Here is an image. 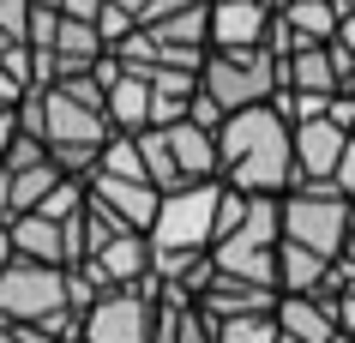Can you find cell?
<instances>
[{
  "instance_id": "31",
  "label": "cell",
  "mask_w": 355,
  "mask_h": 343,
  "mask_svg": "<svg viewBox=\"0 0 355 343\" xmlns=\"http://www.w3.org/2000/svg\"><path fill=\"white\" fill-rule=\"evenodd\" d=\"M337 331L355 337V295H337Z\"/></svg>"
},
{
  "instance_id": "36",
  "label": "cell",
  "mask_w": 355,
  "mask_h": 343,
  "mask_svg": "<svg viewBox=\"0 0 355 343\" xmlns=\"http://www.w3.org/2000/svg\"><path fill=\"white\" fill-rule=\"evenodd\" d=\"M0 265H6V241H0Z\"/></svg>"
},
{
  "instance_id": "13",
  "label": "cell",
  "mask_w": 355,
  "mask_h": 343,
  "mask_svg": "<svg viewBox=\"0 0 355 343\" xmlns=\"http://www.w3.org/2000/svg\"><path fill=\"white\" fill-rule=\"evenodd\" d=\"M289 151H295V187H313V181L331 187V169H337V157L349 151V133L319 114V121L289 127Z\"/></svg>"
},
{
  "instance_id": "9",
  "label": "cell",
  "mask_w": 355,
  "mask_h": 343,
  "mask_svg": "<svg viewBox=\"0 0 355 343\" xmlns=\"http://www.w3.org/2000/svg\"><path fill=\"white\" fill-rule=\"evenodd\" d=\"M60 181H67V175L55 169V157L42 151V139L19 133L12 145H6V157H0V223H6V217H24V211H37Z\"/></svg>"
},
{
  "instance_id": "6",
  "label": "cell",
  "mask_w": 355,
  "mask_h": 343,
  "mask_svg": "<svg viewBox=\"0 0 355 343\" xmlns=\"http://www.w3.org/2000/svg\"><path fill=\"white\" fill-rule=\"evenodd\" d=\"M199 96H211L223 114L253 109L277 96V55L271 49H205L199 60Z\"/></svg>"
},
{
  "instance_id": "14",
  "label": "cell",
  "mask_w": 355,
  "mask_h": 343,
  "mask_svg": "<svg viewBox=\"0 0 355 343\" xmlns=\"http://www.w3.org/2000/svg\"><path fill=\"white\" fill-rule=\"evenodd\" d=\"M85 199H91V205H103L121 229L145 235V229H150V217H157V199H163V193L150 187V181H114V175H85Z\"/></svg>"
},
{
  "instance_id": "16",
  "label": "cell",
  "mask_w": 355,
  "mask_h": 343,
  "mask_svg": "<svg viewBox=\"0 0 355 343\" xmlns=\"http://www.w3.org/2000/svg\"><path fill=\"white\" fill-rule=\"evenodd\" d=\"M277 307V289H265V283H241V277H223V271L211 265V283L205 295H199V313L205 319H247V313H271Z\"/></svg>"
},
{
  "instance_id": "30",
  "label": "cell",
  "mask_w": 355,
  "mask_h": 343,
  "mask_svg": "<svg viewBox=\"0 0 355 343\" xmlns=\"http://www.w3.org/2000/svg\"><path fill=\"white\" fill-rule=\"evenodd\" d=\"M331 42L343 49V55L355 60V12H337V30H331Z\"/></svg>"
},
{
  "instance_id": "3",
  "label": "cell",
  "mask_w": 355,
  "mask_h": 343,
  "mask_svg": "<svg viewBox=\"0 0 355 343\" xmlns=\"http://www.w3.org/2000/svg\"><path fill=\"white\" fill-rule=\"evenodd\" d=\"M0 319L6 325H42V331H78V307H73V277L60 265H37V259H12L0 265Z\"/></svg>"
},
{
  "instance_id": "11",
  "label": "cell",
  "mask_w": 355,
  "mask_h": 343,
  "mask_svg": "<svg viewBox=\"0 0 355 343\" xmlns=\"http://www.w3.org/2000/svg\"><path fill=\"white\" fill-rule=\"evenodd\" d=\"M78 277L103 295V289H132V283H150V247L145 235H114L109 247H96L91 259H78Z\"/></svg>"
},
{
  "instance_id": "1",
  "label": "cell",
  "mask_w": 355,
  "mask_h": 343,
  "mask_svg": "<svg viewBox=\"0 0 355 343\" xmlns=\"http://www.w3.org/2000/svg\"><path fill=\"white\" fill-rule=\"evenodd\" d=\"M217 181L235 193H265V199H283L295 187V151H289V127L271 103H253V109L223 114L217 127Z\"/></svg>"
},
{
  "instance_id": "37",
  "label": "cell",
  "mask_w": 355,
  "mask_h": 343,
  "mask_svg": "<svg viewBox=\"0 0 355 343\" xmlns=\"http://www.w3.org/2000/svg\"><path fill=\"white\" fill-rule=\"evenodd\" d=\"M277 343H295V337H283V331H277Z\"/></svg>"
},
{
  "instance_id": "23",
  "label": "cell",
  "mask_w": 355,
  "mask_h": 343,
  "mask_svg": "<svg viewBox=\"0 0 355 343\" xmlns=\"http://www.w3.org/2000/svg\"><path fill=\"white\" fill-rule=\"evenodd\" d=\"M217 343H277V319L271 313H247V319H223Z\"/></svg>"
},
{
  "instance_id": "12",
  "label": "cell",
  "mask_w": 355,
  "mask_h": 343,
  "mask_svg": "<svg viewBox=\"0 0 355 343\" xmlns=\"http://www.w3.org/2000/svg\"><path fill=\"white\" fill-rule=\"evenodd\" d=\"M277 19V0H205L211 49H259Z\"/></svg>"
},
{
  "instance_id": "33",
  "label": "cell",
  "mask_w": 355,
  "mask_h": 343,
  "mask_svg": "<svg viewBox=\"0 0 355 343\" xmlns=\"http://www.w3.org/2000/svg\"><path fill=\"white\" fill-rule=\"evenodd\" d=\"M12 139H19V114L0 109V157H6V145H12Z\"/></svg>"
},
{
  "instance_id": "8",
  "label": "cell",
  "mask_w": 355,
  "mask_h": 343,
  "mask_svg": "<svg viewBox=\"0 0 355 343\" xmlns=\"http://www.w3.org/2000/svg\"><path fill=\"white\" fill-rule=\"evenodd\" d=\"M150 325H157V289L132 283V289L91 295V307L78 313V337L85 343H150Z\"/></svg>"
},
{
  "instance_id": "24",
  "label": "cell",
  "mask_w": 355,
  "mask_h": 343,
  "mask_svg": "<svg viewBox=\"0 0 355 343\" xmlns=\"http://www.w3.org/2000/svg\"><path fill=\"white\" fill-rule=\"evenodd\" d=\"M109 6H121V12H127L132 30H145V24H157V19H168V12L193 6V0H109Z\"/></svg>"
},
{
  "instance_id": "27",
  "label": "cell",
  "mask_w": 355,
  "mask_h": 343,
  "mask_svg": "<svg viewBox=\"0 0 355 343\" xmlns=\"http://www.w3.org/2000/svg\"><path fill=\"white\" fill-rule=\"evenodd\" d=\"M0 343H60L55 331H42V325H6L0 319Z\"/></svg>"
},
{
  "instance_id": "2",
  "label": "cell",
  "mask_w": 355,
  "mask_h": 343,
  "mask_svg": "<svg viewBox=\"0 0 355 343\" xmlns=\"http://www.w3.org/2000/svg\"><path fill=\"white\" fill-rule=\"evenodd\" d=\"M37 103H42V127H37L42 151L55 157L60 175L85 181L114 133L109 114H103V85L91 73H73V78H55L49 91H37Z\"/></svg>"
},
{
  "instance_id": "34",
  "label": "cell",
  "mask_w": 355,
  "mask_h": 343,
  "mask_svg": "<svg viewBox=\"0 0 355 343\" xmlns=\"http://www.w3.org/2000/svg\"><path fill=\"white\" fill-rule=\"evenodd\" d=\"M337 259H343V265L355 271V217H349V235H343V253H337Z\"/></svg>"
},
{
  "instance_id": "40",
  "label": "cell",
  "mask_w": 355,
  "mask_h": 343,
  "mask_svg": "<svg viewBox=\"0 0 355 343\" xmlns=\"http://www.w3.org/2000/svg\"><path fill=\"white\" fill-rule=\"evenodd\" d=\"M277 6H283V0H277Z\"/></svg>"
},
{
  "instance_id": "15",
  "label": "cell",
  "mask_w": 355,
  "mask_h": 343,
  "mask_svg": "<svg viewBox=\"0 0 355 343\" xmlns=\"http://www.w3.org/2000/svg\"><path fill=\"white\" fill-rule=\"evenodd\" d=\"M271 319H277L283 337H295V343H325L337 331V295L325 283H319L313 295H277Z\"/></svg>"
},
{
  "instance_id": "18",
  "label": "cell",
  "mask_w": 355,
  "mask_h": 343,
  "mask_svg": "<svg viewBox=\"0 0 355 343\" xmlns=\"http://www.w3.org/2000/svg\"><path fill=\"white\" fill-rule=\"evenodd\" d=\"M103 55H109V42L96 37V24H78V19H60V24H55V42H49V60H55V78L91 73V67H96Z\"/></svg>"
},
{
  "instance_id": "25",
  "label": "cell",
  "mask_w": 355,
  "mask_h": 343,
  "mask_svg": "<svg viewBox=\"0 0 355 343\" xmlns=\"http://www.w3.org/2000/svg\"><path fill=\"white\" fill-rule=\"evenodd\" d=\"M24 24H31V0H0V37L24 42Z\"/></svg>"
},
{
  "instance_id": "21",
  "label": "cell",
  "mask_w": 355,
  "mask_h": 343,
  "mask_svg": "<svg viewBox=\"0 0 355 343\" xmlns=\"http://www.w3.org/2000/svg\"><path fill=\"white\" fill-rule=\"evenodd\" d=\"M223 241H241V247H277V241H283L277 199H265V193H247V211H241V223L229 229Z\"/></svg>"
},
{
  "instance_id": "4",
  "label": "cell",
  "mask_w": 355,
  "mask_h": 343,
  "mask_svg": "<svg viewBox=\"0 0 355 343\" xmlns=\"http://www.w3.org/2000/svg\"><path fill=\"white\" fill-rule=\"evenodd\" d=\"M217 187L223 181H193V187H175V193L157 199V217L145 229L150 265L211 253V241H217Z\"/></svg>"
},
{
  "instance_id": "22",
  "label": "cell",
  "mask_w": 355,
  "mask_h": 343,
  "mask_svg": "<svg viewBox=\"0 0 355 343\" xmlns=\"http://www.w3.org/2000/svg\"><path fill=\"white\" fill-rule=\"evenodd\" d=\"M277 19L295 30V42H331V30H337V0H283Z\"/></svg>"
},
{
  "instance_id": "20",
  "label": "cell",
  "mask_w": 355,
  "mask_h": 343,
  "mask_svg": "<svg viewBox=\"0 0 355 343\" xmlns=\"http://www.w3.org/2000/svg\"><path fill=\"white\" fill-rule=\"evenodd\" d=\"M150 343H217V319H205L199 307H163L157 301Z\"/></svg>"
},
{
  "instance_id": "28",
  "label": "cell",
  "mask_w": 355,
  "mask_h": 343,
  "mask_svg": "<svg viewBox=\"0 0 355 343\" xmlns=\"http://www.w3.org/2000/svg\"><path fill=\"white\" fill-rule=\"evenodd\" d=\"M60 19H78V24H96V12H103V0H55Z\"/></svg>"
},
{
  "instance_id": "26",
  "label": "cell",
  "mask_w": 355,
  "mask_h": 343,
  "mask_svg": "<svg viewBox=\"0 0 355 343\" xmlns=\"http://www.w3.org/2000/svg\"><path fill=\"white\" fill-rule=\"evenodd\" d=\"M187 121H193V127H205V133H217V127H223V109H217L211 96H193V103H187Z\"/></svg>"
},
{
  "instance_id": "10",
  "label": "cell",
  "mask_w": 355,
  "mask_h": 343,
  "mask_svg": "<svg viewBox=\"0 0 355 343\" xmlns=\"http://www.w3.org/2000/svg\"><path fill=\"white\" fill-rule=\"evenodd\" d=\"M73 223V217H67ZM67 223H55V217H42V211H24V217H6L0 223V241H6V253L12 259H37V265H73V235H67Z\"/></svg>"
},
{
  "instance_id": "32",
  "label": "cell",
  "mask_w": 355,
  "mask_h": 343,
  "mask_svg": "<svg viewBox=\"0 0 355 343\" xmlns=\"http://www.w3.org/2000/svg\"><path fill=\"white\" fill-rule=\"evenodd\" d=\"M19 96H24V85H19V78H12V73H6V67H0V109H12Z\"/></svg>"
},
{
  "instance_id": "29",
  "label": "cell",
  "mask_w": 355,
  "mask_h": 343,
  "mask_svg": "<svg viewBox=\"0 0 355 343\" xmlns=\"http://www.w3.org/2000/svg\"><path fill=\"white\" fill-rule=\"evenodd\" d=\"M331 187L343 193V199H349V193H355V145H349V151H343V157H337V169H331Z\"/></svg>"
},
{
  "instance_id": "7",
  "label": "cell",
  "mask_w": 355,
  "mask_h": 343,
  "mask_svg": "<svg viewBox=\"0 0 355 343\" xmlns=\"http://www.w3.org/2000/svg\"><path fill=\"white\" fill-rule=\"evenodd\" d=\"M349 217H355V205H349L337 187H325V181H313V187H289V193L277 199L283 241H295V247L319 253V259H337V253H343Z\"/></svg>"
},
{
  "instance_id": "19",
  "label": "cell",
  "mask_w": 355,
  "mask_h": 343,
  "mask_svg": "<svg viewBox=\"0 0 355 343\" xmlns=\"http://www.w3.org/2000/svg\"><path fill=\"white\" fill-rule=\"evenodd\" d=\"M325 271H331V259H319L295 241H277V295H313L325 283Z\"/></svg>"
},
{
  "instance_id": "38",
  "label": "cell",
  "mask_w": 355,
  "mask_h": 343,
  "mask_svg": "<svg viewBox=\"0 0 355 343\" xmlns=\"http://www.w3.org/2000/svg\"><path fill=\"white\" fill-rule=\"evenodd\" d=\"M349 145H355V121H349Z\"/></svg>"
},
{
  "instance_id": "17",
  "label": "cell",
  "mask_w": 355,
  "mask_h": 343,
  "mask_svg": "<svg viewBox=\"0 0 355 343\" xmlns=\"http://www.w3.org/2000/svg\"><path fill=\"white\" fill-rule=\"evenodd\" d=\"M103 114H109L114 133H145L150 127V85L121 67V73L103 85Z\"/></svg>"
},
{
  "instance_id": "39",
  "label": "cell",
  "mask_w": 355,
  "mask_h": 343,
  "mask_svg": "<svg viewBox=\"0 0 355 343\" xmlns=\"http://www.w3.org/2000/svg\"><path fill=\"white\" fill-rule=\"evenodd\" d=\"M349 205H355V193H349Z\"/></svg>"
},
{
  "instance_id": "35",
  "label": "cell",
  "mask_w": 355,
  "mask_h": 343,
  "mask_svg": "<svg viewBox=\"0 0 355 343\" xmlns=\"http://www.w3.org/2000/svg\"><path fill=\"white\" fill-rule=\"evenodd\" d=\"M325 343H355V337H343V331H331V337H325Z\"/></svg>"
},
{
  "instance_id": "5",
  "label": "cell",
  "mask_w": 355,
  "mask_h": 343,
  "mask_svg": "<svg viewBox=\"0 0 355 343\" xmlns=\"http://www.w3.org/2000/svg\"><path fill=\"white\" fill-rule=\"evenodd\" d=\"M139 145V163H145V181L157 193L193 187V181H217V139L193 121H175V127H145L132 133Z\"/></svg>"
}]
</instances>
